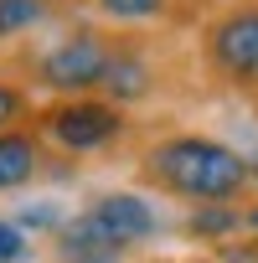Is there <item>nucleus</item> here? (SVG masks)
<instances>
[{
	"mask_svg": "<svg viewBox=\"0 0 258 263\" xmlns=\"http://www.w3.org/2000/svg\"><path fill=\"white\" fill-rule=\"evenodd\" d=\"M47 16V0H0V36H16Z\"/></svg>",
	"mask_w": 258,
	"mask_h": 263,
	"instance_id": "1a4fd4ad",
	"label": "nucleus"
},
{
	"mask_svg": "<svg viewBox=\"0 0 258 263\" xmlns=\"http://www.w3.org/2000/svg\"><path fill=\"white\" fill-rule=\"evenodd\" d=\"M42 129H47V140H57L62 150L88 155V150H103L124 129V114L114 103H103V98H67V103H57L47 114Z\"/></svg>",
	"mask_w": 258,
	"mask_h": 263,
	"instance_id": "7ed1b4c3",
	"label": "nucleus"
},
{
	"mask_svg": "<svg viewBox=\"0 0 258 263\" xmlns=\"http://www.w3.org/2000/svg\"><path fill=\"white\" fill-rule=\"evenodd\" d=\"M67 217L52 206V201H36V206H26L21 217H16V227H62Z\"/></svg>",
	"mask_w": 258,
	"mask_h": 263,
	"instance_id": "f8f14e48",
	"label": "nucleus"
},
{
	"mask_svg": "<svg viewBox=\"0 0 258 263\" xmlns=\"http://www.w3.org/2000/svg\"><path fill=\"white\" fill-rule=\"evenodd\" d=\"M42 165V150L21 129H0V191H21Z\"/></svg>",
	"mask_w": 258,
	"mask_h": 263,
	"instance_id": "423d86ee",
	"label": "nucleus"
},
{
	"mask_svg": "<svg viewBox=\"0 0 258 263\" xmlns=\"http://www.w3.org/2000/svg\"><path fill=\"white\" fill-rule=\"evenodd\" d=\"M237 227H243V212L237 206H196L186 217V232L201 237V242H212V248H222L227 232H237Z\"/></svg>",
	"mask_w": 258,
	"mask_h": 263,
	"instance_id": "0eeeda50",
	"label": "nucleus"
},
{
	"mask_svg": "<svg viewBox=\"0 0 258 263\" xmlns=\"http://www.w3.org/2000/svg\"><path fill=\"white\" fill-rule=\"evenodd\" d=\"M145 176L171 191V196H186L196 206H227L248 191L253 171L248 160L222 145V140H207V135H171L160 140L150 155H145Z\"/></svg>",
	"mask_w": 258,
	"mask_h": 263,
	"instance_id": "f257e3e1",
	"label": "nucleus"
},
{
	"mask_svg": "<svg viewBox=\"0 0 258 263\" xmlns=\"http://www.w3.org/2000/svg\"><path fill=\"white\" fill-rule=\"evenodd\" d=\"M67 227L93 237V242H103V248H114V253H129V248H140V242H150L160 232V212L140 191H103L78 217H67Z\"/></svg>",
	"mask_w": 258,
	"mask_h": 263,
	"instance_id": "f03ea898",
	"label": "nucleus"
},
{
	"mask_svg": "<svg viewBox=\"0 0 258 263\" xmlns=\"http://www.w3.org/2000/svg\"><path fill=\"white\" fill-rule=\"evenodd\" d=\"M21 114H26V93L11 88V83H0V129H11Z\"/></svg>",
	"mask_w": 258,
	"mask_h": 263,
	"instance_id": "ddd939ff",
	"label": "nucleus"
},
{
	"mask_svg": "<svg viewBox=\"0 0 258 263\" xmlns=\"http://www.w3.org/2000/svg\"><path fill=\"white\" fill-rule=\"evenodd\" d=\"M207 57L232 83H258V6H243L222 16L207 31Z\"/></svg>",
	"mask_w": 258,
	"mask_h": 263,
	"instance_id": "39448f33",
	"label": "nucleus"
},
{
	"mask_svg": "<svg viewBox=\"0 0 258 263\" xmlns=\"http://www.w3.org/2000/svg\"><path fill=\"white\" fill-rule=\"evenodd\" d=\"M243 232H248V237H253V242H258V201H253V206H248V212H243Z\"/></svg>",
	"mask_w": 258,
	"mask_h": 263,
	"instance_id": "4468645a",
	"label": "nucleus"
},
{
	"mask_svg": "<svg viewBox=\"0 0 258 263\" xmlns=\"http://www.w3.org/2000/svg\"><path fill=\"white\" fill-rule=\"evenodd\" d=\"M248 171H253V181H258V150H253V155H248Z\"/></svg>",
	"mask_w": 258,
	"mask_h": 263,
	"instance_id": "2eb2a0df",
	"label": "nucleus"
},
{
	"mask_svg": "<svg viewBox=\"0 0 258 263\" xmlns=\"http://www.w3.org/2000/svg\"><path fill=\"white\" fill-rule=\"evenodd\" d=\"M26 258H31L26 227H16L11 217H0V263H26Z\"/></svg>",
	"mask_w": 258,
	"mask_h": 263,
	"instance_id": "9b49d317",
	"label": "nucleus"
},
{
	"mask_svg": "<svg viewBox=\"0 0 258 263\" xmlns=\"http://www.w3.org/2000/svg\"><path fill=\"white\" fill-rule=\"evenodd\" d=\"M108 62H114V52L103 47V36L83 31V36L57 42V47L42 57V83L57 88V93H88V88H103Z\"/></svg>",
	"mask_w": 258,
	"mask_h": 263,
	"instance_id": "20e7f679",
	"label": "nucleus"
},
{
	"mask_svg": "<svg viewBox=\"0 0 258 263\" xmlns=\"http://www.w3.org/2000/svg\"><path fill=\"white\" fill-rule=\"evenodd\" d=\"M145 88H150V72H145V62L140 57H114L108 62V78H103V93L108 98H145Z\"/></svg>",
	"mask_w": 258,
	"mask_h": 263,
	"instance_id": "6e6552de",
	"label": "nucleus"
},
{
	"mask_svg": "<svg viewBox=\"0 0 258 263\" xmlns=\"http://www.w3.org/2000/svg\"><path fill=\"white\" fill-rule=\"evenodd\" d=\"M98 11L114 21H150L165 11V0H98Z\"/></svg>",
	"mask_w": 258,
	"mask_h": 263,
	"instance_id": "9d476101",
	"label": "nucleus"
}]
</instances>
